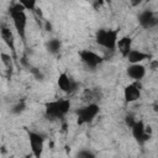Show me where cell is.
Here are the masks:
<instances>
[{"label": "cell", "mask_w": 158, "mask_h": 158, "mask_svg": "<svg viewBox=\"0 0 158 158\" xmlns=\"http://www.w3.org/2000/svg\"><path fill=\"white\" fill-rule=\"evenodd\" d=\"M141 95H142L141 81H132L127 84L123 89V99L126 102H135L141 99Z\"/></svg>", "instance_id": "cell-10"}, {"label": "cell", "mask_w": 158, "mask_h": 158, "mask_svg": "<svg viewBox=\"0 0 158 158\" xmlns=\"http://www.w3.org/2000/svg\"><path fill=\"white\" fill-rule=\"evenodd\" d=\"M126 74L133 81H141L146 75V67L141 64H130L126 69Z\"/></svg>", "instance_id": "cell-12"}, {"label": "cell", "mask_w": 158, "mask_h": 158, "mask_svg": "<svg viewBox=\"0 0 158 158\" xmlns=\"http://www.w3.org/2000/svg\"><path fill=\"white\" fill-rule=\"evenodd\" d=\"M78 54H79V58L83 62V64L91 70L96 69L104 62V58L100 54H98L90 49H81V51H79Z\"/></svg>", "instance_id": "cell-7"}, {"label": "cell", "mask_w": 158, "mask_h": 158, "mask_svg": "<svg viewBox=\"0 0 158 158\" xmlns=\"http://www.w3.org/2000/svg\"><path fill=\"white\" fill-rule=\"evenodd\" d=\"M0 37L4 41V43L6 44V47L11 51L12 53V58H17V52H16V46H15V37H14V32L7 27V26H1L0 27Z\"/></svg>", "instance_id": "cell-11"}, {"label": "cell", "mask_w": 158, "mask_h": 158, "mask_svg": "<svg viewBox=\"0 0 158 158\" xmlns=\"http://www.w3.org/2000/svg\"><path fill=\"white\" fill-rule=\"evenodd\" d=\"M0 60H1V63L4 64V67L6 68V70H7L9 73H11L12 69H14V58H12V56H11L10 53L1 52V53H0Z\"/></svg>", "instance_id": "cell-16"}, {"label": "cell", "mask_w": 158, "mask_h": 158, "mask_svg": "<svg viewBox=\"0 0 158 158\" xmlns=\"http://www.w3.org/2000/svg\"><path fill=\"white\" fill-rule=\"evenodd\" d=\"M57 85L65 94H73V93H75L79 89V83L73 80L65 72H63V73H60L58 75Z\"/></svg>", "instance_id": "cell-9"}, {"label": "cell", "mask_w": 158, "mask_h": 158, "mask_svg": "<svg viewBox=\"0 0 158 158\" xmlns=\"http://www.w3.org/2000/svg\"><path fill=\"white\" fill-rule=\"evenodd\" d=\"M136 121H137V118H136L133 115H131V114L126 115V117H125V123H126V126H127L128 128H131V127L135 125Z\"/></svg>", "instance_id": "cell-21"}, {"label": "cell", "mask_w": 158, "mask_h": 158, "mask_svg": "<svg viewBox=\"0 0 158 158\" xmlns=\"http://www.w3.org/2000/svg\"><path fill=\"white\" fill-rule=\"evenodd\" d=\"M21 2V5L23 6V9H25V11L26 10H31V11H36L37 9H36V6H37V2L35 1V0H21L20 1Z\"/></svg>", "instance_id": "cell-20"}, {"label": "cell", "mask_w": 158, "mask_h": 158, "mask_svg": "<svg viewBox=\"0 0 158 158\" xmlns=\"http://www.w3.org/2000/svg\"><path fill=\"white\" fill-rule=\"evenodd\" d=\"M44 27H46V31H52V25L49 21H44Z\"/></svg>", "instance_id": "cell-22"}, {"label": "cell", "mask_w": 158, "mask_h": 158, "mask_svg": "<svg viewBox=\"0 0 158 158\" xmlns=\"http://www.w3.org/2000/svg\"><path fill=\"white\" fill-rule=\"evenodd\" d=\"M116 49H118L121 56L123 58H126L127 54L130 53V51L132 49V38L130 36H123V37L118 38L117 43H116Z\"/></svg>", "instance_id": "cell-14"}, {"label": "cell", "mask_w": 158, "mask_h": 158, "mask_svg": "<svg viewBox=\"0 0 158 158\" xmlns=\"http://www.w3.org/2000/svg\"><path fill=\"white\" fill-rule=\"evenodd\" d=\"M23 158H33V156H32L31 153H27V154L23 156Z\"/></svg>", "instance_id": "cell-23"}, {"label": "cell", "mask_w": 158, "mask_h": 158, "mask_svg": "<svg viewBox=\"0 0 158 158\" xmlns=\"http://www.w3.org/2000/svg\"><path fill=\"white\" fill-rule=\"evenodd\" d=\"M131 132H132V136H133L135 141L141 146H143L147 141H149V138L152 136L151 127L146 126L142 120H137L135 122V125L131 127Z\"/></svg>", "instance_id": "cell-5"}, {"label": "cell", "mask_w": 158, "mask_h": 158, "mask_svg": "<svg viewBox=\"0 0 158 158\" xmlns=\"http://www.w3.org/2000/svg\"><path fill=\"white\" fill-rule=\"evenodd\" d=\"M9 15L12 20L14 27L16 30V33L19 35L20 40L26 44V27H27V15L21 5L20 1L12 2L9 6Z\"/></svg>", "instance_id": "cell-1"}, {"label": "cell", "mask_w": 158, "mask_h": 158, "mask_svg": "<svg viewBox=\"0 0 158 158\" xmlns=\"http://www.w3.org/2000/svg\"><path fill=\"white\" fill-rule=\"evenodd\" d=\"M75 158H96V156L90 149H79L75 154Z\"/></svg>", "instance_id": "cell-19"}, {"label": "cell", "mask_w": 158, "mask_h": 158, "mask_svg": "<svg viewBox=\"0 0 158 158\" xmlns=\"http://www.w3.org/2000/svg\"><path fill=\"white\" fill-rule=\"evenodd\" d=\"M117 40H118V30L99 28L95 32V42L100 47H102V48H105L110 52H114L116 49Z\"/></svg>", "instance_id": "cell-3"}, {"label": "cell", "mask_w": 158, "mask_h": 158, "mask_svg": "<svg viewBox=\"0 0 158 158\" xmlns=\"http://www.w3.org/2000/svg\"><path fill=\"white\" fill-rule=\"evenodd\" d=\"M60 48H62V42H60L58 38H51V40H48L47 43H46V49H47V52L51 53V54H53V56L58 54L59 51H60Z\"/></svg>", "instance_id": "cell-15"}, {"label": "cell", "mask_w": 158, "mask_h": 158, "mask_svg": "<svg viewBox=\"0 0 158 158\" xmlns=\"http://www.w3.org/2000/svg\"><path fill=\"white\" fill-rule=\"evenodd\" d=\"M99 112H100V106L96 102H88L85 106L79 107V109L75 110L78 123L84 125V123L91 122L99 115Z\"/></svg>", "instance_id": "cell-4"}, {"label": "cell", "mask_w": 158, "mask_h": 158, "mask_svg": "<svg viewBox=\"0 0 158 158\" xmlns=\"http://www.w3.org/2000/svg\"><path fill=\"white\" fill-rule=\"evenodd\" d=\"M138 23L142 28H146V30H149V28H153L158 25V16H157V12L149 10V9H144L142 10L139 14H138Z\"/></svg>", "instance_id": "cell-8"}, {"label": "cell", "mask_w": 158, "mask_h": 158, "mask_svg": "<svg viewBox=\"0 0 158 158\" xmlns=\"http://www.w3.org/2000/svg\"><path fill=\"white\" fill-rule=\"evenodd\" d=\"M70 100L69 99H58L53 101H48L44 104V115L49 120L63 118L70 110Z\"/></svg>", "instance_id": "cell-2"}, {"label": "cell", "mask_w": 158, "mask_h": 158, "mask_svg": "<svg viewBox=\"0 0 158 158\" xmlns=\"http://www.w3.org/2000/svg\"><path fill=\"white\" fill-rule=\"evenodd\" d=\"M27 137L31 148V154L33 156V158H42L43 148H44V137L38 132L28 131V130H27Z\"/></svg>", "instance_id": "cell-6"}, {"label": "cell", "mask_w": 158, "mask_h": 158, "mask_svg": "<svg viewBox=\"0 0 158 158\" xmlns=\"http://www.w3.org/2000/svg\"><path fill=\"white\" fill-rule=\"evenodd\" d=\"M25 110H26V102H25L23 100H21V101H19L17 104H15V105L12 106L11 112H12L14 115H20V114H22Z\"/></svg>", "instance_id": "cell-18"}, {"label": "cell", "mask_w": 158, "mask_h": 158, "mask_svg": "<svg viewBox=\"0 0 158 158\" xmlns=\"http://www.w3.org/2000/svg\"><path fill=\"white\" fill-rule=\"evenodd\" d=\"M27 69H28V72L36 78V80H38V81H43L44 80V75H43V73L38 69V68H36V67H33V65H28L27 67Z\"/></svg>", "instance_id": "cell-17"}, {"label": "cell", "mask_w": 158, "mask_h": 158, "mask_svg": "<svg viewBox=\"0 0 158 158\" xmlns=\"http://www.w3.org/2000/svg\"><path fill=\"white\" fill-rule=\"evenodd\" d=\"M149 58H151V54L144 53L139 49H133V48L130 51V53L126 57V59L128 60L130 64H141L143 60L149 59Z\"/></svg>", "instance_id": "cell-13"}]
</instances>
